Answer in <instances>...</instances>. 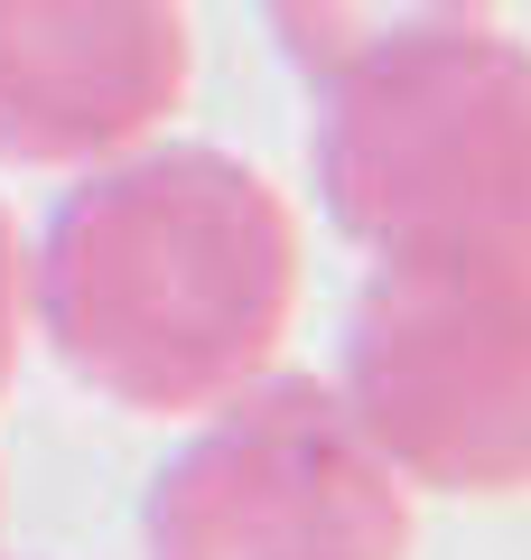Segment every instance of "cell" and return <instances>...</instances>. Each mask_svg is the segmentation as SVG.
Returning <instances> with one entry per match:
<instances>
[{
	"instance_id": "3",
	"label": "cell",
	"mask_w": 531,
	"mask_h": 560,
	"mask_svg": "<svg viewBox=\"0 0 531 560\" xmlns=\"http://www.w3.org/2000/svg\"><path fill=\"white\" fill-rule=\"evenodd\" d=\"M420 495L317 374H252L197 411L140 495V560H411Z\"/></svg>"
},
{
	"instance_id": "4",
	"label": "cell",
	"mask_w": 531,
	"mask_h": 560,
	"mask_svg": "<svg viewBox=\"0 0 531 560\" xmlns=\"http://www.w3.org/2000/svg\"><path fill=\"white\" fill-rule=\"evenodd\" d=\"M335 393L411 495H531V271L374 261L345 308Z\"/></svg>"
},
{
	"instance_id": "2",
	"label": "cell",
	"mask_w": 531,
	"mask_h": 560,
	"mask_svg": "<svg viewBox=\"0 0 531 560\" xmlns=\"http://www.w3.org/2000/svg\"><path fill=\"white\" fill-rule=\"evenodd\" d=\"M327 224L401 271H531V47L504 20L420 28L317 84Z\"/></svg>"
},
{
	"instance_id": "5",
	"label": "cell",
	"mask_w": 531,
	"mask_h": 560,
	"mask_svg": "<svg viewBox=\"0 0 531 560\" xmlns=\"http://www.w3.org/2000/svg\"><path fill=\"white\" fill-rule=\"evenodd\" d=\"M197 84L187 0H0V168H94Z\"/></svg>"
},
{
	"instance_id": "7",
	"label": "cell",
	"mask_w": 531,
	"mask_h": 560,
	"mask_svg": "<svg viewBox=\"0 0 531 560\" xmlns=\"http://www.w3.org/2000/svg\"><path fill=\"white\" fill-rule=\"evenodd\" d=\"M28 337H38V318H28V234H20V215L0 206V401L20 383Z\"/></svg>"
},
{
	"instance_id": "1",
	"label": "cell",
	"mask_w": 531,
	"mask_h": 560,
	"mask_svg": "<svg viewBox=\"0 0 531 560\" xmlns=\"http://www.w3.org/2000/svg\"><path fill=\"white\" fill-rule=\"evenodd\" d=\"M28 318L113 411L197 420L290 346L298 215L215 140H131L28 243Z\"/></svg>"
},
{
	"instance_id": "6",
	"label": "cell",
	"mask_w": 531,
	"mask_h": 560,
	"mask_svg": "<svg viewBox=\"0 0 531 560\" xmlns=\"http://www.w3.org/2000/svg\"><path fill=\"white\" fill-rule=\"evenodd\" d=\"M467 20H494V0H261V28L308 94L335 84L345 66L420 38V28H467Z\"/></svg>"
},
{
	"instance_id": "8",
	"label": "cell",
	"mask_w": 531,
	"mask_h": 560,
	"mask_svg": "<svg viewBox=\"0 0 531 560\" xmlns=\"http://www.w3.org/2000/svg\"><path fill=\"white\" fill-rule=\"evenodd\" d=\"M0 560H10V551H0Z\"/></svg>"
}]
</instances>
